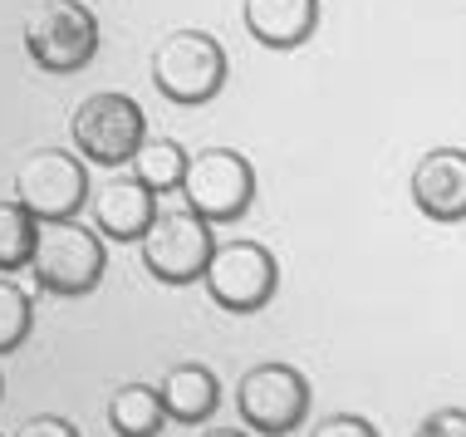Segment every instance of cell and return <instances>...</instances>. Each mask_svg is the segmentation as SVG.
Here are the masks:
<instances>
[{
    "label": "cell",
    "mask_w": 466,
    "mask_h": 437,
    "mask_svg": "<svg viewBox=\"0 0 466 437\" xmlns=\"http://www.w3.org/2000/svg\"><path fill=\"white\" fill-rule=\"evenodd\" d=\"M30 324H35L30 295H25L10 276H0V354H10L15 344H25Z\"/></svg>",
    "instance_id": "cell-17"
},
{
    "label": "cell",
    "mask_w": 466,
    "mask_h": 437,
    "mask_svg": "<svg viewBox=\"0 0 466 437\" xmlns=\"http://www.w3.org/2000/svg\"><path fill=\"white\" fill-rule=\"evenodd\" d=\"M35 227L40 221L25 211L15 197L0 202V270H20L30 266V251H35Z\"/></svg>",
    "instance_id": "cell-16"
},
{
    "label": "cell",
    "mask_w": 466,
    "mask_h": 437,
    "mask_svg": "<svg viewBox=\"0 0 466 437\" xmlns=\"http://www.w3.org/2000/svg\"><path fill=\"white\" fill-rule=\"evenodd\" d=\"M309 437H378V428H373L369 418H359V413H334V418L314 422Z\"/></svg>",
    "instance_id": "cell-18"
},
{
    "label": "cell",
    "mask_w": 466,
    "mask_h": 437,
    "mask_svg": "<svg viewBox=\"0 0 466 437\" xmlns=\"http://www.w3.org/2000/svg\"><path fill=\"white\" fill-rule=\"evenodd\" d=\"M201 437H246L241 428H217V432H201Z\"/></svg>",
    "instance_id": "cell-21"
},
{
    "label": "cell",
    "mask_w": 466,
    "mask_h": 437,
    "mask_svg": "<svg viewBox=\"0 0 466 437\" xmlns=\"http://www.w3.org/2000/svg\"><path fill=\"white\" fill-rule=\"evenodd\" d=\"M246 30L270 49H295L305 45L319 25V0H246L241 5Z\"/></svg>",
    "instance_id": "cell-12"
},
{
    "label": "cell",
    "mask_w": 466,
    "mask_h": 437,
    "mask_svg": "<svg viewBox=\"0 0 466 437\" xmlns=\"http://www.w3.org/2000/svg\"><path fill=\"white\" fill-rule=\"evenodd\" d=\"M182 197L201 221H236L256 197V172L231 147H201L197 158H187Z\"/></svg>",
    "instance_id": "cell-7"
},
{
    "label": "cell",
    "mask_w": 466,
    "mask_h": 437,
    "mask_svg": "<svg viewBox=\"0 0 466 437\" xmlns=\"http://www.w3.org/2000/svg\"><path fill=\"white\" fill-rule=\"evenodd\" d=\"M10 437H79V432H74V422H65V418L40 413V418H25Z\"/></svg>",
    "instance_id": "cell-20"
},
{
    "label": "cell",
    "mask_w": 466,
    "mask_h": 437,
    "mask_svg": "<svg viewBox=\"0 0 466 437\" xmlns=\"http://www.w3.org/2000/svg\"><path fill=\"white\" fill-rule=\"evenodd\" d=\"M137 246H143V266L157 280L187 285V280H201V266H207L217 236H211V221H201L192 207H167V211L157 207L147 231L137 236Z\"/></svg>",
    "instance_id": "cell-5"
},
{
    "label": "cell",
    "mask_w": 466,
    "mask_h": 437,
    "mask_svg": "<svg viewBox=\"0 0 466 437\" xmlns=\"http://www.w3.org/2000/svg\"><path fill=\"white\" fill-rule=\"evenodd\" d=\"M89 207H94V221L104 236H113V241H137L157 211V192H147L133 172L113 168L98 187H89Z\"/></svg>",
    "instance_id": "cell-11"
},
{
    "label": "cell",
    "mask_w": 466,
    "mask_h": 437,
    "mask_svg": "<svg viewBox=\"0 0 466 437\" xmlns=\"http://www.w3.org/2000/svg\"><path fill=\"white\" fill-rule=\"evenodd\" d=\"M15 202L35 221L74 217V211L89 202V172L65 147H40V153H30L15 168Z\"/></svg>",
    "instance_id": "cell-8"
},
{
    "label": "cell",
    "mask_w": 466,
    "mask_h": 437,
    "mask_svg": "<svg viewBox=\"0 0 466 437\" xmlns=\"http://www.w3.org/2000/svg\"><path fill=\"white\" fill-rule=\"evenodd\" d=\"M153 84L172 104H207L226 84V49L207 30H172L153 49Z\"/></svg>",
    "instance_id": "cell-4"
},
{
    "label": "cell",
    "mask_w": 466,
    "mask_h": 437,
    "mask_svg": "<svg viewBox=\"0 0 466 437\" xmlns=\"http://www.w3.org/2000/svg\"><path fill=\"white\" fill-rule=\"evenodd\" d=\"M25 55L45 74H74L98 55V20L84 0H40L25 10Z\"/></svg>",
    "instance_id": "cell-2"
},
{
    "label": "cell",
    "mask_w": 466,
    "mask_h": 437,
    "mask_svg": "<svg viewBox=\"0 0 466 437\" xmlns=\"http://www.w3.org/2000/svg\"><path fill=\"white\" fill-rule=\"evenodd\" d=\"M69 138L79 147V158L104 162V168H123L137 153V143L147 138V118L137 108V98L118 94V89H98L74 104Z\"/></svg>",
    "instance_id": "cell-3"
},
{
    "label": "cell",
    "mask_w": 466,
    "mask_h": 437,
    "mask_svg": "<svg viewBox=\"0 0 466 437\" xmlns=\"http://www.w3.org/2000/svg\"><path fill=\"white\" fill-rule=\"evenodd\" d=\"M162 418H167L162 413V398L147 383H123L108 398V422L118 437H153L162 428Z\"/></svg>",
    "instance_id": "cell-14"
},
{
    "label": "cell",
    "mask_w": 466,
    "mask_h": 437,
    "mask_svg": "<svg viewBox=\"0 0 466 437\" xmlns=\"http://www.w3.org/2000/svg\"><path fill=\"white\" fill-rule=\"evenodd\" d=\"M157 398H162V413L177 418V422H201L217 413L221 403V389H217V373L201 369V364H172L157 383Z\"/></svg>",
    "instance_id": "cell-13"
},
{
    "label": "cell",
    "mask_w": 466,
    "mask_h": 437,
    "mask_svg": "<svg viewBox=\"0 0 466 437\" xmlns=\"http://www.w3.org/2000/svg\"><path fill=\"white\" fill-rule=\"evenodd\" d=\"M30 270L49 295H89L104 280V236L74 217L40 221L35 227Z\"/></svg>",
    "instance_id": "cell-1"
},
{
    "label": "cell",
    "mask_w": 466,
    "mask_h": 437,
    "mask_svg": "<svg viewBox=\"0 0 466 437\" xmlns=\"http://www.w3.org/2000/svg\"><path fill=\"white\" fill-rule=\"evenodd\" d=\"M133 178L147 187V192H172L182 187V172H187V153L172 138H143L137 153L128 158Z\"/></svg>",
    "instance_id": "cell-15"
},
{
    "label": "cell",
    "mask_w": 466,
    "mask_h": 437,
    "mask_svg": "<svg viewBox=\"0 0 466 437\" xmlns=\"http://www.w3.org/2000/svg\"><path fill=\"white\" fill-rule=\"evenodd\" d=\"M418 437H466V408H437V413H427Z\"/></svg>",
    "instance_id": "cell-19"
},
{
    "label": "cell",
    "mask_w": 466,
    "mask_h": 437,
    "mask_svg": "<svg viewBox=\"0 0 466 437\" xmlns=\"http://www.w3.org/2000/svg\"><path fill=\"white\" fill-rule=\"evenodd\" d=\"M236 408H241V418L256 432L285 437L309 413V383H305V373L289 364H256L236 383Z\"/></svg>",
    "instance_id": "cell-9"
},
{
    "label": "cell",
    "mask_w": 466,
    "mask_h": 437,
    "mask_svg": "<svg viewBox=\"0 0 466 437\" xmlns=\"http://www.w3.org/2000/svg\"><path fill=\"white\" fill-rule=\"evenodd\" d=\"M412 202L432 221H466V147H432L418 158Z\"/></svg>",
    "instance_id": "cell-10"
},
{
    "label": "cell",
    "mask_w": 466,
    "mask_h": 437,
    "mask_svg": "<svg viewBox=\"0 0 466 437\" xmlns=\"http://www.w3.org/2000/svg\"><path fill=\"white\" fill-rule=\"evenodd\" d=\"M275 280H280V266L260 241H221L211 246L207 266H201V285L211 290L221 310H236V315H250L275 295Z\"/></svg>",
    "instance_id": "cell-6"
}]
</instances>
